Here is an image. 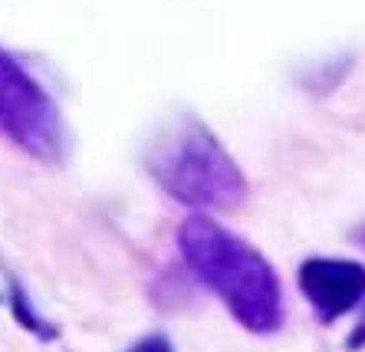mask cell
I'll return each mask as SVG.
<instances>
[{"label": "cell", "mask_w": 365, "mask_h": 352, "mask_svg": "<svg viewBox=\"0 0 365 352\" xmlns=\"http://www.w3.org/2000/svg\"><path fill=\"white\" fill-rule=\"evenodd\" d=\"M7 280H10L7 300H10V313H14V319H17V326H24L26 333L40 336V339H56V326H53L50 319H43L40 313H36L34 300H30L24 286L14 280V274H7Z\"/></svg>", "instance_id": "obj_5"}, {"label": "cell", "mask_w": 365, "mask_h": 352, "mask_svg": "<svg viewBox=\"0 0 365 352\" xmlns=\"http://www.w3.org/2000/svg\"><path fill=\"white\" fill-rule=\"evenodd\" d=\"M0 135L46 165H60L66 152V125L56 99L4 46H0Z\"/></svg>", "instance_id": "obj_3"}, {"label": "cell", "mask_w": 365, "mask_h": 352, "mask_svg": "<svg viewBox=\"0 0 365 352\" xmlns=\"http://www.w3.org/2000/svg\"><path fill=\"white\" fill-rule=\"evenodd\" d=\"M125 352H175V346L168 343V336L152 333V336H145V339H138L135 346H128Z\"/></svg>", "instance_id": "obj_6"}, {"label": "cell", "mask_w": 365, "mask_h": 352, "mask_svg": "<svg viewBox=\"0 0 365 352\" xmlns=\"http://www.w3.org/2000/svg\"><path fill=\"white\" fill-rule=\"evenodd\" d=\"M299 290L323 323L346 316L365 300V266L339 257H309L299 264Z\"/></svg>", "instance_id": "obj_4"}, {"label": "cell", "mask_w": 365, "mask_h": 352, "mask_svg": "<svg viewBox=\"0 0 365 352\" xmlns=\"http://www.w3.org/2000/svg\"><path fill=\"white\" fill-rule=\"evenodd\" d=\"M178 250L197 284H204L247 333L270 336L283 326V284L273 264L244 237L207 214L178 227Z\"/></svg>", "instance_id": "obj_1"}, {"label": "cell", "mask_w": 365, "mask_h": 352, "mask_svg": "<svg viewBox=\"0 0 365 352\" xmlns=\"http://www.w3.org/2000/svg\"><path fill=\"white\" fill-rule=\"evenodd\" d=\"M145 172L168 198L195 211H230L247 198L240 165L197 115H178L152 138Z\"/></svg>", "instance_id": "obj_2"}]
</instances>
